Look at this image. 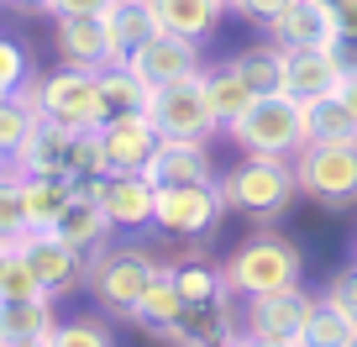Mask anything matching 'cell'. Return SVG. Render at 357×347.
Here are the masks:
<instances>
[{
	"instance_id": "cell-1",
	"label": "cell",
	"mask_w": 357,
	"mask_h": 347,
	"mask_svg": "<svg viewBox=\"0 0 357 347\" xmlns=\"http://www.w3.org/2000/svg\"><path fill=\"white\" fill-rule=\"evenodd\" d=\"M294 195H300V179H294V158L247 153V163H236L231 174L221 179L226 211L257 216V221H273V216H284Z\"/></svg>"
},
{
	"instance_id": "cell-2",
	"label": "cell",
	"mask_w": 357,
	"mask_h": 347,
	"mask_svg": "<svg viewBox=\"0 0 357 347\" xmlns=\"http://www.w3.org/2000/svg\"><path fill=\"white\" fill-rule=\"evenodd\" d=\"M231 142L242 153H263V158H294L300 147H310V132H305V105L289 101V95H257L231 126Z\"/></svg>"
},
{
	"instance_id": "cell-3",
	"label": "cell",
	"mask_w": 357,
	"mask_h": 347,
	"mask_svg": "<svg viewBox=\"0 0 357 347\" xmlns=\"http://www.w3.org/2000/svg\"><path fill=\"white\" fill-rule=\"evenodd\" d=\"M226 290L252 300V295H268V290H294L300 284V247L279 232H257L226 258Z\"/></svg>"
},
{
	"instance_id": "cell-4",
	"label": "cell",
	"mask_w": 357,
	"mask_h": 347,
	"mask_svg": "<svg viewBox=\"0 0 357 347\" xmlns=\"http://www.w3.org/2000/svg\"><path fill=\"white\" fill-rule=\"evenodd\" d=\"M158 274H163V263H153V258L137 253V247H95V253L84 258L89 295L116 316H132L137 300L147 295V284H153Z\"/></svg>"
},
{
	"instance_id": "cell-5",
	"label": "cell",
	"mask_w": 357,
	"mask_h": 347,
	"mask_svg": "<svg viewBox=\"0 0 357 347\" xmlns=\"http://www.w3.org/2000/svg\"><path fill=\"white\" fill-rule=\"evenodd\" d=\"M300 195H310L326 211L357 205V142H310L294 153Z\"/></svg>"
},
{
	"instance_id": "cell-6",
	"label": "cell",
	"mask_w": 357,
	"mask_h": 347,
	"mask_svg": "<svg viewBox=\"0 0 357 347\" xmlns=\"http://www.w3.org/2000/svg\"><path fill=\"white\" fill-rule=\"evenodd\" d=\"M43 116L47 121H63L74 132H95V126L111 121V105H105L100 74L95 68H58V74H43Z\"/></svg>"
},
{
	"instance_id": "cell-7",
	"label": "cell",
	"mask_w": 357,
	"mask_h": 347,
	"mask_svg": "<svg viewBox=\"0 0 357 347\" xmlns=\"http://www.w3.org/2000/svg\"><path fill=\"white\" fill-rule=\"evenodd\" d=\"M147 116H153L158 137H168V142H205V137L221 126V121H215V111H211V95H205V74L153 90Z\"/></svg>"
},
{
	"instance_id": "cell-8",
	"label": "cell",
	"mask_w": 357,
	"mask_h": 347,
	"mask_svg": "<svg viewBox=\"0 0 357 347\" xmlns=\"http://www.w3.org/2000/svg\"><path fill=\"white\" fill-rule=\"evenodd\" d=\"M315 300L294 284V290H268L242 305V337H263V342H300L305 321H310Z\"/></svg>"
},
{
	"instance_id": "cell-9",
	"label": "cell",
	"mask_w": 357,
	"mask_h": 347,
	"mask_svg": "<svg viewBox=\"0 0 357 347\" xmlns=\"http://www.w3.org/2000/svg\"><path fill=\"white\" fill-rule=\"evenodd\" d=\"M79 190L105 205L116 232H142V226L158 221V184L147 174H105V179H89Z\"/></svg>"
},
{
	"instance_id": "cell-10",
	"label": "cell",
	"mask_w": 357,
	"mask_h": 347,
	"mask_svg": "<svg viewBox=\"0 0 357 347\" xmlns=\"http://www.w3.org/2000/svg\"><path fill=\"white\" fill-rule=\"evenodd\" d=\"M226 211L221 184H178V190H158V221L174 237H205L215 226V216Z\"/></svg>"
},
{
	"instance_id": "cell-11",
	"label": "cell",
	"mask_w": 357,
	"mask_h": 347,
	"mask_svg": "<svg viewBox=\"0 0 357 347\" xmlns=\"http://www.w3.org/2000/svg\"><path fill=\"white\" fill-rule=\"evenodd\" d=\"M158 126L147 111H126V116H111V121L100 126V147H105V163H111V174H142L147 158L158 153Z\"/></svg>"
},
{
	"instance_id": "cell-12",
	"label": "cell",
	"mask_w": 357,
	"mask_h": 347,
	"mask_svg": "<svg viewBox=\"0 0 357 347\" xmlns=\"http://www.w3.org/2000/svg\"><path fill=\"white\" fill-rule=\"evenodd\" d=\"M132 68H137V79H142L147 90H163V84H178V79L205 74L200 43H190V37H178V32H158L153 43L132 58Z\"/></svg>"
},
{
	"instance_id": "cell-13",
	"label": "cell",
	"mask_w": 357,
	"mask_h": 347,
	"mask_svg": "<svg viewBox=\"0 0 357 347\" xmlns=\"http://www.w3.org/2000/svg\"><path fill=\"white\" fill-rule=\"evenodd\" d=\"M16 253H22L26 269L37 274L43 295H63L68 284L84 274V253H79V247H68L53 226H47V232H26L22 242H16Z\"/></svg>"
},
{
	"instance_id": "cell-14",
	"label": "cell",
	"mask_w": 357,
	"mask_h": 347,
	"mask_svg": "<svg viewBox=\"0 0 357 347\" xmlns=\"http://www.w3.org/2000/svg\"><path fill=\"white\" fill-rule=\"evenodd\" d=\"M342 90V64L331 58V47H300V53H284V95L300 105L326 101V95Z\"/></svg>"
},
{
	"instance_id": "cell-15",
	"label": "cell",
	"mask_w": 357,
	"mask_h": 347,
	"mask_svg": "<svg viewBox=\"0 0 357 347\" xmlns=\"http://www.w3.org/2000/svg\"><path fill=\"white\" fill-rule=\"evenodd\" d=\"M53 37H58V58H63L68 68H95V74H100V68L111 64L105 16H58Z\"/></svg>"
},
{
	"instance_id": "cell-16",
	"label": "cell",
	"mask_w": 357,
	"mask_h": 347,
	"mask_svg": "<svg viewBox=\"0 0 357 347\" xmlns=\"http://www.w3.org/2000/svg\"><path fill=\"white\" fill-rule=\"evenodd\" d=\"M336 37V16L315 0H294L284 16L268 22V43H279L284 53H300V47H326Z\"/></svg>"
},
{
	"instance_id": "cell-17",
	"label": "cell",
	"mask_w": 357,
	"mask_h": 347,
	"mask_svg": "<svg viewBox=\"0 0 357 347\" xmlns=\"http://www.w3.org/2000/svg\"><path fill=\"white\" fill-rule=\"evenodd\" d=\"M158 190H178V184H211V153L200 142H158V153L142 168Z\"/></svg>"
},
{
	"instance_id": "cell-18",
	"label": "cell",
	"mask_w": 357,
	"mask_h": 347,
	"mask_svg": "<svg viewBox=\"0 0 357 347\" xmlns=\"http://www.w3.org/2000/svg\"><path fill=\"white\" fill-rule=\"evenodd\" d=\"M68 158H74V126L43 116V126L26 137V147L11 158V168L16 174H63V179H74V174H68Z\"/></svg>"
},
{
	"instance_id": "cell-19",
	"label": "cell",
	"mask_w": 357,
	"mask_h": 347,
	"mask_svg": "<svg viewBox=\"0 0 357 347\" xmlns=\"http://www.w3.org/2000/svg\"><path fill=\"white\" fill-rule=\"evenodd\" d=\"M37 95H43V74H32L16 95L0 101V158H6V163H11L26 147V137L43 126V101H37Z\"/></svg>"
},
{
	"instance_id": "cell-20",
	"label": "cell",
	"mask_w": 357,
	"mask_h": 347,
	"mask_svg": "<svg viewBox=\"0 0 357 347\" xmlns=\"http://www.w3.org/2000/svg\"><path fill=\"white\" fill-rule=\"evenodd\" d=\"M105 32H111V64H132L163 27L147 0H116V11L105 16Z\"/></svg>"
},
{
	"instance_id": "cell-21",
	"label": "cell",
	"mask_w": 357,
	"mask_h": 347,
	"mask_svg": "<svg viewBox=\"0 0 357 347\" xmlns=\"http://www.w3.org/2000/svg\"><path fill=\"white\" fill-rule=\"evenodd\" d=\"M53 232L63 237L68 247H79V253L89 258L95 247H105V237H111L116 226H111V216H105V205L95 200V195H84V190H79L74 200L63 205V216L53 221Z\"/></svg>"
},
{
	"instance_id": "cell-22",
	"label": "cell",
	"mask_w": 357,
	"mask_h": 347,
	"mask_svg": "<svg viewBox=\"0 0 357 347\" xmlns=\"http://www.w3.org/2000/svg\"><path fill=\"white\" fill-rule=\"evenodd\" d=\"M53 295H16L0 300V342H43L53 337Z\"/></svg>"
},
{
	"instance_id": "cell-23",
	"label": "cell",
	"mask_w": 357,
	"mask_h": 347,
	"mask_svg": "<svg viewBox=\"0 0 357 347\" xmlns=\"http://www.w3.org/2000/svg\"><path fill=\"white\" fill-rule=\"evenodd\" d=\"M163 32H178L190 43H205L215 32V22L226 16V0H147Z\"/></svg>"
},
{
	"instance_id": "cell-24",
	"label": "cell",
	"mask_w": 357,
	"mask_h": 347,
	"mask_svg": "<svg viewBox=\"0 0 357 347\" xmlns=\"http://www.w3.org/2000/svg\"><path fill=\"white\" fill-rule=\"evenodd\" d=\"M190 316V300L178 295V284H174V274H158L153 284H147V295L137 300V311H132V321L142 326V332H153V337H168L178 321Z\"/></svg>"
},
{
	"instance_id": "cell-25",
	"label": "cell",
	"mask_w": 357,
	"mask_h": 347,
	"mask_svg": "<svg viewBox=\"0 0 357 347\" xmlns=\"http://www.w3.org/2000/svg\"><path fill=\"white\" fill-rule=\"evenodd\" d=\"M22 195H26L32 232H47V226L63 216V205L79 195V184H74V179H63V174H22Z\"/></svg>"
},
{
	"instance_id": "cell-26",
	"label": "cell",
	"mask_w": 357,
	"mask_h": 347,
	"mask_svg": "<svg viewBox=\"0 0 357 347\" xmlns=\"http://www.w3.org/2000/svg\"><path fill=\"white\" fill-rule=\"evenodd\" d=\"M205 95H211V111H215V121H221V126H231L236 116L257 101V95L247 90V79L236 74L231 58H226V64H215V68H205Z\"/></svg>"
},
{
	"instance_id": "cell-27",
	"label": "cell",
	"mask_w": 357,
	"mask_h": 347,
	"mask_svg": "<svg viewBox=\"0 0 357 347\" xmlns=\"http://www.w3.org/2000/svg\"><path fill=\"white\" fill-rule=\"evenodd\" d=\"M300 347H357V321L331 300V295H321L315 311H310V321H305Z\"/></svg>"
},
{
	"instance_id": "cell-28",
	"label": "cell",
	"mask_w": 357,
	"mask_h": 347,
	"mask_svg": "<svg viewBox=\"0 0 357 347\" xmlns=\"http://www.w3.org/2000/svg\"><path fill=\"white\" fill-rule=\"evenodd\" d=\"M305 132L310 142H357V116L342 95H326V101L305 105Z\"/></svg>"
},
{
	"instance_id": "cell-29",
	"label": "cell",
	"mask_w": 357,
	"mask_h": 347,
	"mask_svg": "<svg viewBox=\"0 0 357 347\" xmlns=\"http://www.w3.org/2000/svg\"><path fill=\"white\" fill-rule=\"evenodd\" d=\"M231 64H236V74L247 79L252 95H279L284 90V47L279 43H257V47H247V53H236Z\"/></svg>"
},
{
	"instance_id": "cell-30",
	"label": "cell",
	"mask_w": 357,
	"mask_h": 347,
	"mask_svg": "<svg viewBox=\"0 0 357 347\" xmlns=\"http://www.w3.org/2000/svg\"><path fill=\"white\" fill-rule=\"evenodd\" d=\"M100 90H105V105H111V116L147 111V105H153V90L137 79L132 64H105V68H100Z\"/></svg>"
},
{
	"instance_id": "cell-31",
	"label": "cell",
	"mask_w": 357,
	"mask_h": 347,
	"mask_svg": "<svg viewBox=\"0 0 357 347\" xmlns=\"http://www.w3.org/2000/svg\"><path fill=\"white\" fill-rule=\"evenodd\" d=\"M168 274H174L178 295L190 305H211V300H221V295H231L226 290V274L211 269V263H200V258H190V263H178V269H168Z\"/></svg>"
},
{
	"instance_id": "cell-32",
	"label": "cell",
	"mask_w": 357,
	"mask_h": 347,
	"mask_svg": "<svg viewBox=\"0 0 357 347\" xmlns=\"http://www.w3.org/2000/svg\"><path fill=\"white\" fill-rule=\"evenodd\" d=\"M26 232H32V216H26L22 174L6 163V168H0V237H6V242H22Z\"/></svg>"
},
{
	"instance_id": "cell-33",
	"label": "cell",
	"mask_w": 357,
	"mask_h": 347,
	"mask_svg": "<svg viewBox=\"0 0 357 347\" xmlns=\"http://www.w3.org/2000/svg\"><path fill=\"white\" fill-rule=\"evenodd\" d=\"M47 347H116V342H111V326L105 321L79 316V321H58L53 337H47Z\"/></svg>"
},
{
	"instance_id": "cell-34",
	"label": "cell",
	"mask_w": 357,
	"mask_h": 347,
	"mask_svg": "<svg viewBox=\"0 0 357 347\" xmlns=\"http://www.w3.org/2000/svg\"><path fill=\"white\" fill-rule=\"evenodd\" d=\"M32 79V64H26V53H22V43H11V37H0V101L6 95H16Z\"/></svg>"
},
{
	"instance_id": "cell-35",
	"label": "cell",
	"mask_w": 357,
	"mask_h": 347,
	"mask_svg": "<svg viewBox=\"0 0 357 347\" xmlns=\"http://www.w3.org/2000/svg\"><path fill=\"white\" fill-rule=\"evenodd\" d=\"M16 295H43V284H37V274L26 269V258L11 247V258L0 263V300H16Z\"/></svg>"
},
{
	"instance_id": "cell-36",
	"label": "cell",
	"mask_w": 357,
	"mask_h": 347,
	"mask_svg": "<svg viewBox=\"0 0 357 347\" xmlns=\"http://www.w3.org/2000/svg\"><path fill=\"white\" fill-rule=\"evenodd\" d=\"M294 0H231V11L236 16H247V22H257V27H268L273 16H284Z\"/></svg>"
},
{
	"instance_id": "cell-37",
	"label": "cell",
	"mask_w": 357,
	"mask_h": 347,
	"mask_svg": "<svg viewBox=\"0 0 357 347\" xmlns=\"http://www.w3.org/2000/svg\"><path fill=\"white\" fill-rule=\"evenodd\" d=\"M326 295H331V300H336V305H342V311L357 321V263H352V269H342V274H336V279L326 284Z\"/></svg>"
},
{
	"instance_id": "cell-38",
	"label": "cell",
	"mask_w": 357,
	"mask_h": 347,
	"mask_svg": "<svg viewBox=\"0 0 357 347\" xmlns=\"http://www.w3.org/2000/svg\"><path fill=\"white\" fill-rule=\"evenodd\" d=\"M47 11L53 16H111L116 0H53Z\"/></svg>"
},
{
	"instance_id": "cell-39",
	"label": "cell",
	"mask_w": 357,
	"mask_h": 347,
	"mask_svg": "<svg viewBox=\"0 0 357 347\" xmlns=\"http://www.w3.org/2000/svg\"><path fill=\"white\" fill-rule=\"evenodd\" d=\"M336 95H342V101L352 105V116H357V74H347V79H342V90H336Z\"/></svg>"
},
{
	"instance_id": "cell-40",
	"label": "cell",
	"mask_w": 357,
	"mask_h": 347,
	"mask_svg": "<svg viewBox=\"0 0 357 347\" xmlns=\"http://www.w3.org/2000/svg\"><path fill=\"white\" fill-rule=\"evenodd\" d=\"M242 347H300V342H263V337H242Z\"/></svg>"
},
{
	"instance_id": "cell-41",
	"label": "cell",
	"mask_w": 357,
	"mask_h": 347,
	"mask_svg": "<svg viewBox=\"0 0 357 347\" xmlns=\"http://www.w3.org/2000/svg\"><path fill=\"white\" fill-rule=\"evenodd\" d=\"M16 6H32V11H47V6H53V0H16Z\"/></svg>"
},
{
	"instance_id": "cell-42",
	"label": "cell",
	"mask_w": 357,
	"mask_h": 347,
	"mask_svg": "<svg viewBox=\"0 0 357 347\" xmlns=\"http://www.w3.org/2000/svg\"><path fill=\"white\" fill-rule=\"evenodd\" d=\"M11 247H16V242H6V237H0V263H6V258H11Z\"/></svg>"
},
{
	"instance_id": "cell-43",
	"label": "cell",
	"mask_w": 357,
	"mask_h": 347,
	"mask_svg": "<svg viewBox=\"0 0 357 347\" xmlns=\"http://www.w3.org/2000/svg\"><path fill=\"white\" fill-rule=\"evenodd\" d=\"M315 6H326V11H336V6H347V0H315Z\"/></svg>"
},
{
	"instance_id": "cell-44",
	"label": "cell",
	"mask_w": 357,
	"mask_h": 347,
	"mask_svg": "<svg viewBox=\"0 0 357 347\" xmlns=\"http://www.w3.org/2000/svg\"><path fill=\"white\" fill-rule=\"evenodd\" d=\"M6 347H47V337H43V342H6Z\"/></svg>"
},
{
	"instance_id": "cell-45",
	"label": "cell",
	"mask_w": 357,
	"mask_h": 347,
	"mask_svg": "<svg viewBox=\"0 0 357 347\" xmlns=\"http://www.w3.org/2000/svg\"><path fill=\"white\" fill-rule=\"evenodd\" d=\"M211 347H242V342H211Z\"/></svg>"
},
{
	"instance_id": "cell-46",
	"label": "cell",
	"mask_w": 357,
	"mask_h": 347,
	"mask_svg": "<svg viewBox=\"0 0 357 347\" xmlns=\"http://www.w3.org/2000/svg\"><path fill=\"white\" fill-rule=\"evenodd\" d=\"M0 168H6V158H0Z\"/></svg>"
},
{
	"instance_id": "cell-47",
	"label": "cell",
	"mask_w": 357,
	"mask_h": 347,
	"mask_svg": "<svg viewBox=\"0 0 357 347\" xmlns=\"http://www.w3.org/2000/svg\"><path fill=\"white\" fill-rule=\"evenodd\" d=\"M226 6H231V0H226Z\"/></svg>"
},
{
	"instance_id": "cell-48",
	"label": "cell",
	"mask_w": 357,
	"mask_h": 347,
	"mask_svg": "<svg viewBox=\"0 0 357 347\" xmlns=\"http://www.w3.org/2000/svg\"><path fill=\"white\" fill-rule=\"evenodd\" d=\"M0 347H6V342H0Z\"/></svg>"
}]
</instances>
